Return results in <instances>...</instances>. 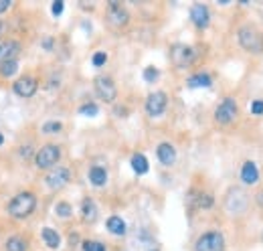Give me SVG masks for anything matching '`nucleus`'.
<instances>
[{
    "mask_svg": "<svg viewBox=\"0 0 263 251\" xmlns=\"http://www.w3.org/2000/svg\"><path fill=\"white\" fill-rule=\"evenodd\" d=\"M170 57H172L176 67H188L194 61V49L186 47V45H174L172 51H170Z\"/></svg>",
    "mask_w": 263,
    "mask_h": 251,
    "instance_id": "10",
    "label": "nucleus"
},
{
    "mask_svg": "<svg viewBox=\"0 0 263 251\" xmlns=\"http://www.w3.org/2000/svg\"><path fill=\"white\" fill-rule=\"evenodd\" d=\"M16 69H18V63L16 61H6V63L0 65V75H2V77H12L16 73Z\"/></svg>",
    "mask_w": 263,
    "mask_h": 251,
    "instance_id": "25",
    "label": "nucleus"
},
{
    "mask_svg": "<svg viewBox=\"0 0 263 251\" xmlns=\"http://www.w3.org/2000/svg\"><path fill=\"white\" fill-rule=\"evenodd\" d=\"M95 93H97V96H99L103 102L111 104V102L115 100V96H118V89H115V83H113L111 77L101 75V77L95 79Z\"/></svg>",
    "mask_w": 263,
    "mask_h": 251,
    "instance_id": "5",
    "label": "nucleus"
},
{
    "mask_svg": "<svg viewBox=\"0 0 263 251\" xmlns=\"http://www.w3.org/2000/svg\"><path fill=\"white\" fill-rule=\"evenodd\" d=\"M55 211H57V215L59 217H71V205L69 203H57V207H55Z\"/></svg>",
    "mask_w": 263,
    "mask_h": 251,
    "instance_id": "28",
    "label": "nucleus"
},
{
    "mask_svg": "<svg viewBox=\"0 0 263 251\" xmlns=\"http://www.w3.org/2000/svg\"><path fill=\"white\" fill-rule=\"evenodd\" d=\"M166 104H168L166 93L164 91H154L148 96V100H146V112H148V116H152V118H158V116L164 114Z\"/></svg>",
    "mask_w": 263,
    "mask_h": 251,
    "instance_id": "7",
    "label": "nucleus"
},
{
    "mask_svg": "<svg viewBox=\"0 0 263 251\" xmlns=\"http://www.w3.org/2000/svg\"><path fill=\"white\" fill-rule=\"evenodd\" d=\"M227 209L233 215H239L247 211V193H243L241 188H231L227 195Z\"/></svg>",
    "mask_w": 263,
    "mask_h": 251,
    "instance_id": "6",
    "label": "nucleus"
},
{
    "mask_svg": "<svg viewBox=\"0 0 263 251\" xmlns=\"http://www.w3.org/2000/svg\"><path fill=\"white\" fill-rule=\"evenodd\" d=\"M190 20H192L198 28L209 26V22H211V12H209V8L204 6V4H192V8H190Z\"/></svg>",
    "mask_w": 263,
    "mask_h": 251,
    "instance_id": "13",
    "label": "nucleus"
},
{
    "mask_svg": "<svg viewBox=\"0 0 263 251\" xmlns=\"http://www.w3.org/2000/svg\"><path fill=\"white\" fill-rule=\"evenodd\" d=\"M97 241H83V251H95Z\"/></svg>",
    "mask_w": 263,
    "mask_h": 251,
    "instance_id": "33",
    "label": "nucleus"
},
{
    "mask_svg": "<svg viewBox=\"0 0 263 251\" xmlns=\"http://www.w3.org/2000/svg\"><path fill=\"white\" fill-rule=\"evenodd\" d=\"M81 215H83V221L87 223H93L95 219H97V207L91 199H85L83 205H81Z\"/></svg>",
    "mask_w": 263,
    "mask_h": 251,
    "instance_id": "17",
    "label": "nucleus"
},
{
    "mask_svg": "<svg viewBox=\"0 0 263 251\" xmlns=\"http://www.w3.org/2000/svg\"><path fill=\"white\" fill-rule=\"evenodd\" d=\"M107 231L113 235H126V223L122 217H109L107 219Z\"/></svg>",
    "mask_w": 263,
    "mask_h": 251,
    "instance_id": "18",
    "label": "nucleus"
},
{
    "mask_svg": "<svg viewBox=\"0 0 263 251\" xmlns=\"http://www.w3.org/2000/svg\"><path fill=\"white\" fill-rule=\"evenodd\" d=\"M59 158H61V150H59V146L47 144V146H43V148L37 152V156H35V164H37L39 168L47 170V168H53L57 162H59Z\"/></svg>",
    "mask_w": 263,
    "mask_h": 251,
    "instance_id": "3",
    "label": "nucleus"
},
{
    "mask_svg": "<svg viewBox=\"0 0 263 251\" xmlns=\"http://www.w3.org/2000/svg\"><path fill=\"white\" fill-rule=\"evenodd\" d=\"M37 87H39V81L35 77L24 75L18 81H14V87L12 89H14L16 96H20V98H33L35 93H37Z\"/></svg>",
    "mask_w": 263,
    "mask_h": 251,
    "instance_id": "11",
    "label": "nucleus"
},
{
    "mask_svg": "<svg viewBox=\"0 0 263 251\" xmlns=\"http://www.w3.org/2000/svg\"><path fill=\"white\" fill-rule=\"evenodd\" d=\"M2 35H4V22L0 20V37H2Z\"/></svg>",
    "mask_w": 263,
    "mask_h": 251,
    "instance_id": "35",
    "label": "nucleus"
},
{
    "mask_svg": "<svg viewBox=\"0 0 263 251\" xmlns=\"http://www.w3.org/2000/svg\"><path fill=\"white\" fill-rule=\"evenodd\" d=\"M51 45H53V41H51V39H47V41H45V47H47V49H51Z\"/></svg>",
    "mask_w": 263,
    "mask_h": 251,
    "instance_id": "37",
    "label": "nucleus"
},
{
    "mask_svg": "<svg viewBox=\"0 0 263 251\" xmlns=\"http://www.w3.org/2000/svg\"><path fill=\"white\" fill-rule=\"evenodd\" d=\"M107 20H109V24H113V26H124V24H128L130 14L122 8V4L109 2V6H107Z\"/></svg>",
    "mask_w": 263,
    "mask_h": 251,
    "instance_id": "12",
    "label": "nucleus"
},
{
    "mask_svg": "<svg viewBox=\"0 0 263 251\" xmlns=\"http://www.w3.org/2000/svg\"><path fill=\"white\" fill-rule=\"evenodd\" d=\"M105 61H107V55H105V53H95V55H93V65H95V67H101Z\"/></svg>",
    "mask_w": 263,
    "mask_h": 251,
    "instance_id": "30",
    "label": "nucleus"
},
{
    "mask_svg": "<svg viewBox=\"0 0 263 251\" xmlns=\"http://www.w3.org/2000/svg\"><path fill=\"white\" fill-rule=\"evenodd\" d=\"M10 8V0H0V14Z\"/></svg>",
    "mask_w": 263,
    "mask_h": 251,
    "instance_id": "34",
    "label": "nucleus"
},
{
    "mask_svg": "<svg viewBox=\"0 0 263 251\" xmlns=\"http://www.w3.org/2000/svg\"><path fill=\"white\" fill-rule=\"evenodd\" d=\"M69 180H71V172H69V168H63V166L53 168V170L47 174V178H45L47 186L53 188V191H59V188H63Z\"/></svg>",
    "mask_w": 263,
    "mask_h": 251,
    "instance_id": "9",
    "label": "nucleus"
},
{
    "mask_svg": "<svg viewBox=\"0 0 263 251\" xmlns=\"http://www.w3.org/2000/svg\"><path fill=\"white\" fill-rule=\"evenodd\" d=\"M61 122H47L45 126H43V132L45 134H57V132H61Z\"/></svg>",
    "mask_w": 263,
    "mask_h": 251,
    "instance_id": "26",
    "label": "nucleus"
},
{
    "mask_svg": "<svg viewBox=\"0 0 263 251\" xmlns=\"http://www.w3.org/2000/svg\"><path fill=\"white\" fill-rule=\"evenodd\" d=\"M95 251H105V247H103V243H97V247H95Z\"/></svg>",
    "mask_w": 263,
    "mask_h": 251,
    "instance_id": "36",
    "label": "nucleus"
},
{
    "mask_svg": "<svg viewBox=\"0 0 263 251\" xmlns=\"http://www.w3.org/2000/svg\"><path fill=\"white\" fill-rule=\"evenodd\" d=\"M192 197H194V203L192 205L196 209H209L213 205V197L207 195V193H192Z\"/></svg>",
    "mask_w": 263,
    "mask_h": 251,
    "instance_id": "23",
    "label": "nucleus"
},
{
    "mask_svg": "<svg viewBox=\"0 0 263 251\" xmlns=\"http://www.w3.org/2000/svg\"><path fill=\"white\" fill-rule=\"evenodd\" d=\"M97 106L95 104H85V106H81V110H79V114H83V116H97Z\"/></svg>",
    "mask_w": 263,
    "mask_h": 251,
    "instance_id": "29",
    "label": "nucleus"
},
{
    "mask_svg": "<svg viewBox=\"0 0 263 251\" xmlns=\"http://www.w3.org/2000/svg\"><path fill=\"white\" fill-rule=\"evenodd\" d=\"M158 75H160V71H158L156 67H146V69H144V79L148 81V83H154V81L158 79Z\"/></svg>",
    "mask_w": 263,
    "mask_h": 251,
    "instance_id": "27",
    "label": "nucleus"
},
{
    "mask_svg": "<svg viewBox=\"0 0 263 251\" xmlns=\"http://www.w3.org/2000/svg\"><path fill=\"white\" fill-rule=\"evenodd\" d=\"M2 142H4V138H2V134H0V146H2Z\"/></svg>",
    "mask_w": 263,
    "mask_h": 251,
    "instance_id": "39",
    "label": "nucleus"
},
{
    "mask_svg": "<svg viewBox=\"0 0 263 251\" xmlns=\"http://www.w3.org/2000/svg\"><path fill=\"white\" fill-rule=\"evenodd\" d=\"M237 118V104H235V100L233 98H227L225 102H221V106L215 110V120L219 122V124H231L233 120Z\"/></svg>",
    "mask_w": 263,
    "mask_h": 251,
    "instance_id": "8",
    "label": "nucleus"
},
{
    "mask_svg": "<svg viewBox=\"0 0 263 251\" xmlns=\"http://www.w3.org/2000/svg\"><path fill=\"white\" fill-rule=\"evenodd\" d=\"M196 251H225V239L217 231H209L196 241Z\"/></svg>",
    "mask_w": 263,
    "mask_h": 251,
    "instance_id": "4",
    "label": "nucleus"
},
{
    "mask_svg": "<svg viewBox=\"0 0 263 251\" xmlns=\"http://www.w3.org/2000/svg\"><path fill=\"white\" fill-rule=\"evenodd\" d=\"M251 114H255V116H261L263 114V102L261 100H255L251 104Z\"/></svg>",
    "mask_w": 263,
    "mask_h": 251,
    "instance_id": "31",
    "label": "nucleus"
},
{
    "mask_svg": "<svg viewBox=\"0 0 263 251\" xmlns=\"http://www.w3.org/2000/svg\"><path fill=\"white\" fill-rule=\"evenodd\" d=\"M43 241L51 247V249H57V247H59V243H61V237H59V233H57V231H53V229H49V227H45L43 229Z\"/></svg>",
    "mask_w": 263,
    "mask_h": 251,
    "instance_id": "22",
    "label": "nucleus"
},
{
    "mask_svg": "<svg viewBox=\"0 0 263 251\" xmlns=\"http://www.w3.org/2000/svg\"><path fill=\"white\" fill-rule=\"evenodd\" d=\"M20 51V45L16 41H6L0 43V65L6 61H16V55Z\"/></svg>",
    "mask_w": 263,
    "mask_h": 251,
    "instance_id": "14",
    "label": "nucleus"
},
{
    "mask_svg": "<svg viewBox=\"0 0 263 251\" xmlns=\"http://www.w3.org/2000/svg\"><path fill=\"white\" fill-rule=\"evenodd\" d=\"M259 203L263 205V193H259Z\"/></svg>",
    "mask_w": 263,
    "mask_h": 251,
    "instance_id": "38",
    "label": "nucleus"
},
{
    "mask_svg": "<svg viewBox=\"0 0 263 251\" xmlns=\"http://www.w3.org/2000/svg\"><path fill=\"white\" fill-rule=\"evenodd\" d=\"M158 160L164 164V166H172L174 162H176V150H174V146L172 144H168V142H162L160 146H158Z\"/></svg>",
    "mask_w": 263,
    "mask_h": 251,
    "instance_id": "15",
    "label": "nucleus"
},
{
    "mask_svg": "<svg viewBox=\"0 0 263 251\" xmlns=\"http://www.w3.org/2000/svg\"><path fill=\"white\" fill-rule=\"evenodd\" d=\"M6 251H26V241L22 237H10L6 241Z\"/></svg>",
    "mask_w": 263,
    "mask_h": 251,
    "instance_id": "24",
    "label": "nucleus"
},
{
    "mask_svg": "<svg viewBox=\"0 0 263 251\" xmlns=\"http://www.w3.org/2000/svg\"><path fill=\"white\" fill-rule=\"evenodd\" d=\"M211 75H207V73H198V75H192L190 79H188V87L190 89H196V87H211Z\"/></svg>",
    "mask_w": 263,
    "mask_h": 251,
    "instance_id": "21",
    "label": "nucleus"
},
{
    "mask_svg": "<svg viewBox=\"0 0 263 251\" xmlns=\"http://www.w3.org/2000/svg\"><path fill=\"white\" fill-rule=\"evenodd\" d=\"M241 178H243L245 184H253V182H257V178H259V170H257V166H255L251 160H247V162L243 164V168H241Z\"/></svg>",
    "mask_w": 263,
    "mask_h": 251,
    "instance_id": "16",
    "label": "nucleus"
},
{
    "mask_svg": "<svg viewBox=\"0 0 263 251\" xmlns=\"http://www.w3.org/2000/svg\"><path fill=\"white\" fill-rule=\"evenodd\" d=\"M132 168H134L136 174H146L150 168V164H148V160H146L144 154H134L132 156Z\"/></svg>",
    "mask_w": 263,
    "mask_h": 251,
    "instance_id": "19",
    "label": "nucleus"
},
{
    "mask_svg": "<svg viewBox=\"0 0 263 251\" xmlns=\"http://www.w3.org/2000/svg\"><path fill=\"white\" fill-rule=\"evenodd\" d=\"M37 207V197L33 193H18L10 203H8V215L14 219H26L28 215H33Z\"/></svg>",
    "mask_w": 263,
    "mask_h": 251,
    "instance_id": "1",
    "label": "nucleus"
},
{
    "mask_svg": "<svg viewBox=\"0 0 263 251\" xmlns=\"http://www.w3.org/2000/svg\"><path fill=\"white\" fill-rule=\"evenodd\" d=\"M89 180H91V184H95V186H103V184L107 182V172H105V168L93 166V168L89 170Z\"/></svg>",
    "mask_w": 263,
    "mask_h": 251,
    "instance_id": "20",
    "label": "nucleus"
},
{
    "mask_svg": "<svg viewBox=\"0 0 263 251\" xmlns=\"http://www.w3.org/2000/svg\"><path fill=\"white\" fill-rule=\"evenodd\" d=\"M239 43L249 53H263V35L255 26H241L239 28Z\"/></svg>",
    "mask_w": 263,
    "mask_h": 251,
    "instance_id": "2",
    "label": "nucleus"
},
{
    "mask_svg": "<svg viewBox=\"0 0 263 251\" xmlns=\"http://www.w3.org/2000/svg\"><path fill=\"white\" fill-rule=\"evenodd\" d=\"M63 8H65L63 0H57V2H53V6H51V10H53V14H55V16H59V14L63 12Z\"/></svg>",
    "mask_w": 263,
    "mask_h": 251,
    "instance_id": "32",
    "label": "nucleus"
}]
</instances>
